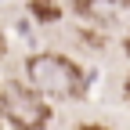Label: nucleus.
Masks as SVG:
<instances>
[{"label": "nucleus", "instance_id": "f257e3e1", "mask_svg": "<svg viewBox=\"0 0 130 130\" xmlns=\"http://www.w3.org/2000/svg\"><path fill=\"white\" fill-rule=\"evenodd\" d=\"M25 79H29V87L36 90L40 98H79L87 90L83 69H79L72 58L51 54V51L32 54L25 61Z\"/></svg>", "mask_w": 130, "mask_h": 130}, {"label": "nucleus", "instance_id": "f03ea898", "mask_svg": "<svg viewBox=\"0 0 130 130\" xmlns=\"http://www.w3.org/2000/svg\"><path fill=\"white\" fill-rule=\"evenodd\" d=\"M0 112L14 130H40L47 123V105L29 83L7 79L0 83Z\"/></svg>", "mask_w": 130, "mask_h": 130}, {"label": "nucleus", "instance_id": "7ed1b4c3", "mask_svg": "<svg viewBox=\"0 0 130 130\" xmlns=\"http://www.w3.org/2000/svg\"><path fill=\"white\" fill-rule=\"evenodd\" d=\"M72 7L90 22H112L116 14L130 11V0H72Z\"/></svg>", "mask_w": 130, "mask_h": 130}, {"label": "nucleus", "instance_id": "20e7f679", "mask_svg": "<svg viewBox=\"0 0 130 130\" xmlns=\"http://www.w3.org/2000/svg\"><path fill=\"white\" fill-rule=\"evenodd\" d=\"M36 11L43 14V18H58V7H51V4H36Z\"/></svg>", "mask_w": 130, "mask_h": 130}, {"label": "nucleus", "instance_id": "39448f33", "mask_svg": "<svg viewBox=\"0 0 130 130\" xmlns=\"http://www.w3.org/2000/svg\"><path fill=\"white\" fill-rule=\"evenodd\" d=\"M79 130H105V126H94V123H87V126H79Z\"/></svg>", "mask_w": 130, "mask_h": 130}, {"label": "nucleus", "instance_id": "423d86ee", "mask_svg": "<svg viewBox=\"0 0 130 130\" xmlns=\"http://www.w3.org/2000/svg\"><path fill=\"white\" fill-rule=\"evenodd\" d=\"M126 101H130V76H126Z\"/></svg>", "mask_w": 130, "mask_h": 130}, {"label": "nucleus", "instance_id": "0eeeda50", "mask_svg": "<svg viewBox=\"0 0 130 130\" xmlns=\"http://www.w3.org/2000/svg\"><path fill=\"white\" fill-rule=\"evenodd\" d=\"M126 47H130V43H126Z\"/></svg>", "mask_w": 130, "mask_h": 130}]
</instances>
